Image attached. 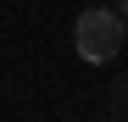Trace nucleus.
Listing matches in <instances>:
<instances>
[{
  "mask_svg": "<svg viewBox=\"0 0 128 122\" xmlns=\"http://www.w3.org/2000/svg\"><path fill=\"white\" fill-rule=\"evenodd\" d=\"M72 45H78V56L89 61V67H106V61L128 45V22L117 17V6H89V11H78V22H72Z\"/></svg>",
  "mask_w": 128,
  "mask_h": 122,
  "instance_id": "nucleus-1",
  "label": "nucleus"
},
{
  "mask_svg": "<svg viewBox=\"0 0 128 122\" xmlns=\"http://www.w3.org/2000/svg\"><path fill=\"white\" fill-rule=\"evenodd\" d=\"M117 17H122V22H128V0H117Z\"/></svg>",
  "mask_w": 128,
  "mask_h": 122,
  "instance_id": "nucleus-2",
  "label": "nucleus"
}]
</instances>
